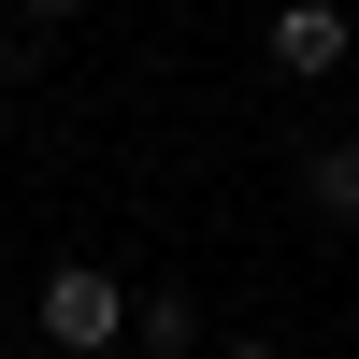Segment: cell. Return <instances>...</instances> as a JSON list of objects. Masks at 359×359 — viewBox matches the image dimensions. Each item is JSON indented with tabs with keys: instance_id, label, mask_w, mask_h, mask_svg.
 I'll return each mask as SVG.
<instances>
[{
	"instance_id": "obj_1",
	"label": "cell",
	"mask_w": 359,
	"mask_h": 359,
	"mask_svg": "<svg viewBox=\"0 0 359 359\" xmlns=\"http://www.w3.org/2000/svg\"><path fill=\"white\" fill-rule=\"evenodd\" d=\"M29 331L57 359H115L130 345V273H101V259H57L43 287H29Z\"/></svg>"
},
{
	"instance_id": "obj_2",
	"label": "cell",
	"mask_w": 359,
	"mask_h": 359,
	"mask_svg": "<svg viewBox=\"0 0 359 359\" xmlns=\"http://www.w3.org/2000/svg\"><path fill=\"white\" fill-rule=\"evenodd\" d=\"M259 57H273L287 86H331L345 57H359V29H345V0H273V29H259Z\"/></svg>"
},
{
	"instance_id": "obj_3",
	"label": "cell",
	"mask_w": 359,
	"mask_h": 359,
	"mask_svg": "<svg viewBox=\"0 0 359 359\" xmlns=\"http://www.w3.org/2000/svg\"><path fill=\"white\" fill-rule=\"evenodd\" d=\"M287 187H302V216L316 230H359V144L331 130V144H302V158H287Z\"/></svg>"
},
{
	"instance_id": "obj_4",
	"label": "cell",
	"mask_w": 359,
	"mask_h": 359,
	"mask_svg": "<svg viewBox=\"0 0 359 359\" xmlns=\"http://www.w3.org/2000/svg\"><path fill=\"white\" fill-rule=\"evenodd\" d=\"M130 359H201V302H187V287H130Z\"/></svg>"
},
{
	"instance_id": "obj_5",
	"label": "cell",
	"mask_w": 359,
	"mask_h": 359,
	"mask_svg": "<svg viewBox=\"0 0 359 359\" xmlns=\"http://www.w3.org/2000/svg\"><path fill=\"white\" fill-rule=\"evenodd\" d=\"M43 43H57V29H29V15H0V86H29V72H43Z\"/></svg>"
},
{
	"instance_id": "obj_6",
	"label": "cell",
	"mask_w": 359,
	"mask_h": 359,
	"mask_svg": "<svg viewBox=\"0 0 359 359\" xmlns=\"http://www.w3.org/2000/svg\"><path fill=\"white\" fill-rule=\"evenodd\" d=\"M15 15H29V29H72V15H86V0H15Z\"/></svg>"
},
{
	"instance_id": "obj_7",
	"label": "cell",
	"mask_w": 359,
	"mask_h": 359,
	"mask_svg": "<svg viewBox=\"0 0 359 359\" xmlns=\"http://www.w3.org/2000/svg\"><path fill=\"white\" fill-rule=\"evenodd\" d=\"M216 359H287V345H259V331H230V345H216Z\"/></svg>"
}]
</instances>
